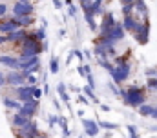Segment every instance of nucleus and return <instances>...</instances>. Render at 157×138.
Masks as SVG:
<instances>
[{
    "label": "nucleus",
    "mask_w": 157,
    "mask_h": 138,
    "mask_svg": "<svg viewBox=\"0 0 157 138\" xmlns=\"http://www.w3.org/2000/svg\"><path fill=\"white\" fill-rule=\"evenodd\" d=\"M119 96L122 98V102L133 109H139L143 103H146V93L143 87L139 85H130V87H121Z\"/></svg>",
    "instance_id": "nucleus-1"
},
{
    "label": "nucleus",
    "mask_w": 157,
    "mask_h": 138,
    "mask_svg": "<svg viewBox=\"0 0 157 138\" xmlns=\"http://www.w3.org/2000/svg\"><path fill=\"white\" fill-rule=\"evenodd\" d=\"M110 76L113 78V82H115L117 85H122V84L132 76V66H130V62H128V60H124V62L115 64L113 69L110 71Z\"/></svg>",
    "instance_id": "nucleus-2"
},
{
    "label": "nucleus",
    "mask_w": 157,
    "mask_h": 138,
    "mask_svg": "<svg viewBox=\"0 0 157 138\" xmlns=\"http://www.w3.org/2000/svg\"><path fill=\"white\" fill-rule=\"evenodd\" d=\"M148 36H150V22L148 20H139V24L133 31V38L137 40V44L144 45L148 42Z\"/></svg>",
    "instance_id": "nucleus-3"
},
{
    "label": "nucleus",
    "mask_w": 157,
    "mask_h": 138,
    "mask_svg": "<svg viewBox=\"0 0 157 138\" xmlns=\"http://www.w3.org/2000/svg\"><path fill=\"white\" fill-rule=\"evenodd\" d=\"M13 133H15L17 138H35L37 135H40L39 127H37V124H35L33 120H31L28 125L20 127V129H13Z\"/></svg>",
    "instance_id": "nucleus-4"
},
{
    "label": "nucleus",
    "mask_w": 157,
    "mask_h": 138,
    "mask_svg": "<svg viewBox=\"0 0 157 138\" xmlns=\"http://www.w3.org/2000/svg\"><path fill=\"white\" fill-rule=\"evenodd\" d=\"M0 66H4L9 71H20V56L4 53V55H0Z\"/></svg>",
    "instance_id": "nucleus-5"
},
{
    "label": "nucleus",
    "mask_w": 157,
    "mask_h": 138,
    "mask_svg": "<svg viewBox=\"0 0 157 138\" xmlns=\"http://www.w3.org/2000/svg\"><path fill=\"white\" fill-rule=\"evenodd\" d=\"M33 11H35V7L31 2H15L11 15L13 16H28V15H33Z\"/></svg>",
    "instance_id": "nucleus-6"
},
{
    "label": "nucleus",
    "mask_w": 157,
    "mask_h": 138,
    "mask_svg": "<svg viewBox=\"0 0 157 138\" xmlns=\"http://www.w3.org/2000/svg\"><path fill=\"white\" fill-rule=\"evenodd\" d=\"M6 76H7V87H18V85H26L28 84L26 74L22 71H7Z\"/></svg>",
    "instance_id": "nucleus-7"
},
{
    "label": "nucleus",
    "mask_w": 157,
    "mask_h": 138,
    "mask_svg": "<svg viewBox=\"0 0 157 138\" xmlns=\"http://www.w3.org/2000/svg\"><path fill=\"white\" fill-rule=\"evenodd\" d=\"M115 24H117V20H115V16H113V13H104L102 15V22H101V27H99V34L101 36H104V34H108L113 27H115Z\"/></svg>",
    "instance_id": "nucleus-8"
},
{
    "label": "nucleus",
    "mask_w": 157,
    "mask_h": 138,
    "mask_svg": "<svg viewBox=\"0 0 157 138\" xmlns=\"http://www.w3.org/2000/svg\"><path fill=\"white\" fill-rule=\"evenodd\" d=\"M80 124H82V127H84V131H86V135L88 136H97L99 135V131H101V125H99V120H91V118H82L80 120Z\"/></svg>",
    "instance_id": "nucleus-9"
},
{
    "label": "nucleus",
    "mask_w": 157,
    "mask_h": 138,
    "mask_svg": "<svg viewBox=\"0 0 157 138\" xmlns=\"http://www.w3.org/2000/svg\"><path fill=\"white\" fill-rule=\"evenodd\" d=\"M31 120H33V118H28V116H24V114L18 113V111H15V113L9 116V122H11V127H13V129H20V127L28 125Z\"/></svg>",
    "instance_id": "nucleus-10"
},
{
    "label": "nucleus",
    "mask_w": 157,
    "mask_h": 138,
    "mask_svg": "<svg viewBox=\"0 0 157 138\" xmlns=\"http://www.w3.org/2000/svg\"><path fill=\"white\" fill-rule=\"evenodd\" d=\"M17 29H20V26L17 24L15 16H9V18L0 20V33L2 34H9V33H13V31H17Z\"/></svg>",
    "instance_id": "nucleus-11"
},
{
    "label": "nucleus",
    "mask_w": 157,
    "mask_h": 138,
    "mask_svg": "<svg viewBox=\"0 0 157 138\" xmlns=\"http://www.w3.org/2000/svg\"><path fill=\"white\" fill-rule=\"evenodd\" d=\"M104 36H108L110 40H113L115 44L122 42V40H124V36H126V29H124L122 22H117V24H115V27H113V29H112L108 34H104Z\"/></svg>",
    "instance_id": "nucleus-12"
},
{
    "label": "nucleus",
    "mask_w": 157,
    "mask_h": 138,
    "mask_svg": "<svg viewBox=\"0 0 157 138\" xmlns=\"http://www.w3.org/2000/svg\"><path fill=\"white\" fill-rule=\"evenodd\" d=\"M37 111H39V100H31V102H24L22 103V107H20L18 113H22V114L28 116V118H35Z\"/></svg>",
    "instance_id": "nucleus-13"
},
{
    "label": "nucleus",
    "mask_w": 157,
    "mask_h": 138,
    "mask_svg": "<svg viewBox=\"0 0 157 138\" xmlns=\"http://www.w3.org/2000/svg\"><path fill=\"white\" fill-rule=\"evenodd\" d=\"M2 103H4V107H7L11 111H20V107H22V102L20 100H17L15 96H9V95H4L2 96Z\"/></svg>",
    "instance_id": "nucleus-14"
},
{
    "label": "nucleus",
    "mask_w": 157,
    "mask_h": 138,
    "mask_svg": "<svg viewBox=\"0 0 157 138\" xmlns=\"http://www.w3.org/2000/svg\"><path fill=\"white\" fill-rule=\"evenodd\" d=\"M13 16V15H11ZM15 20H17V24L20 26V27H24V29H31L33 26H35V22H37V18L33 16V15H28V16H15Z\"/></svg>",
    "instance_id": "nucleus-15"
},
{
    "label": "nucleus",
    "mask_w": 157,
    "mask_h": 138,
    "mask_svg": "<svg viewBox=\"0 0 157 138\" xmlns=\"http://www.w3.org/2000/svg\"><path fill=\"white\" fill-rule=\"evenodd\" d=\"M137 24H139V18H137L135 15H126V16H122V26H124L126 31L133 33L135 27H137Z\"/></svg>",
    "instance_id": "nucleus-16"
},
{
    "label": "nucleus",
    "mask_w": 157,
    "mask_h": 138,
    "mask_svg": "<svg viewBox=\"0 0 157 138\" xmlns=\"http://www.w3.org/2000/svg\"><path fill=\"white\" fill-rule=\"evenodd\" d=\"M57 93H59V98H60L62 102H64V103H70V93H68V89H66L64 82H60V84L57 85Z\"/></svg>",
    "instance_id": "nucleus-17"
},
{
    "label": "nucleus",
    "mask_w": 157,
    "mask_h": 138,
    "mask_svg": "<svg viewBox=\"0 0 157 138\" xmlns=\"http://www.w3.org/2000/svg\"><path fill=\"white\" fill-rule=\"evenodd\" d=\"M84 20H86V24H88V27H90L91 31H95V29L99 27V26L95 24V15H93L91 11H86V13H84Z\"/></svg>",
    "instance_id": "nucleus-18"
},
{
    "label": "nucleus",
    "mask_w": 157,
    "mask_h": 138,
    "mask_svg": "<svg viewBox=\"0 0 157 138\" xmlns=\"http://www.w3.org/2000/svg\"><path fill=\"white\" fill-rule=\"evenodd\" d=\"M143 116H154V113H155V105H150V103H143L139 109H137Z\"/></svg>",
    "instance_id": "nucleus-19"
},
{
    "label": "nucleus",
    "mask_w": 157,
    "mask_h": 138,
    "mask_svg": "<svg viewBox=\"0 0 157 138\" xmlns=\"http://www.w3.org/2000/svg\"><path fill=\"white\" fill-rule=\"evenodd\" d=\"M99 125H101V129H106V131H117L119 129L117 124H113V122H104V120H99Z\"/></svg>",
    "instance_id": "nucleus-20"
},
{
    "label": "nucleus",
    "mask_w": 157,
    "mask_h": 138,
    "mask_svg": "<svg viewBox=\"0 0 157 138\" xmlns=\"http://www.w3.org/2000/svg\"><path fill=\"white\" fill-rule=\"evenodd\" d=\"M59 67H60V62H59V58H57V56H53V58L49 60V73L57 74V73H59Z\"/></svg>",
    "instance_id": "nucleus-21"
},
{
    "label": "nucleus",
    "mask_w": 157,
    "mask_h": 138,
    "mask_svg": "<svg viewBox=\"0 0 157 138\" xmlns=\"http://www.w3.org/2000/svg\"><path fill=\"white\" fill-rule=\"evenodd\" d=\"M9 5L6 4V2H0V20H4V18H9Z\"/></svg>",
    "instance_id": "nucleus-22"
},
{
    "label": "nucleus",
    "mask_w": 157,
    "mask_h": 138,
    "mask_svg": "<svg viewBox=\"0 0 157 138\" xmlns=\"http://www.w3.org/2000/svg\"><path fill=\"white\" fill-rule=\"evenodd\" d=\"M91 13H93V15H101V13H102V0H93V4H91Z\"/></svg>",
    "instance_id": "nucleus-23"
},
{
    "label": "nucleus",
    "mask_w": 157,
    "mask_h": 138,
    "mask_svg": "<svg viewBox=\"0 0 157 138\" xmlns=\"http://www.w3.org/2000/svg\"><path fill=\"white\" fill-rule=\"evenodd\" d=\"M84 95H86V96H88V98H90V100H91L93 103H101V102H99V98L95 96V93H93V89H91L90 85H88V87L84 89Z\"/></svg>",
    "instance_id": "nucleus-24"
},
{
    "label": "nucleus",
    "mask_w": 157,
    "mask_h": 138,
    "mask_svg": "<svg viewBox=\"0 0 157 138\" xmlns=\"http://www.w3.org/2000/svg\"><path fill=\"white\" fill-rule=\"evenodd\" d=\"M146 89H150V91H157V76L148 78V82H146Z\"/></svg>",
    "instance_id": "nucleus-25"
},
{
    "label": "nucleus",
    "mask_w": 157,
    "mask_h": 138,
    "mask_svg": "<svg viewBox=\"0 0 157 138\" xmlns=\"http://www.w3.org/2000/svg\"><path fill=\"white\" fill-rule=\"evenodd\" d=\"M59 120H60V116H57V114H49V116H48V124H49V127H55V125L59 124Z\"/></svg>",
    "instance_id": "nucleus-26"
},
{
    "label": "nucleus",
    "mask_w": 157,
    "mask_h": 138,
    "mask_svg": "<svg viewBox=\"0 0 157 138\" xmlns=\"http://www.w3.org/2000/svg\"><path fill=\"white\" fill-rule=\"evenodd\" d=\"M26 80H28V85H39V78H37V74H28Z\"/></svg>",
    "instance_id": "nucleus-27"
},
{
    "label": "nucleus",
    "mask_w": 157,
    "mask_h": 138,
    "mask_svg": "<svg viewBox=\"0 0 157 138\" xmlns=\"http://www.w3.org/2000/svg\"><path fill=\"white\" fill-rule=\"evenodd\" d=\"M35 36L39 38L40 42H44V40H46V31H44V27H40V29H35Z\"/></svg>",
    "instance_id": "nucleus-28"
},
{
    "label": "nucleus",
    "mask_w": 157,
    "mask_h": 138,
    "mask_svg": "<svg viewBox=\"0 0 157 138\" xmlns=\"http://www.w3.org/2000/svg\"><path fill=\"white\" fill-rule=\"evenodd\" d=\"M128 135H130V138H141L139 135H137V129H135V125H128Z\"/></svg>",
    "instance_id": "nucleus-29"
},
{
    "label": "nucleus",
    "mask_w": 157,
    "mask_h": 138,
    "mask_svg": "<svg viewBox=\"0 0 157 138\" xmlns=\"http://www.w3.org/2000/svg\"><path fill=\"white\" fill-rule=\"evenodd\" d=\"M4 85L7 87V76H6V73H4V71H0V89H2Z\"/></svg>",
    "instance_id": "nucleus-30"
},
{
    "label": "nucleus",
    "mask_w": 157,
    "mask_h": 138,
    "mask_svg": "<svg viewBox=\"0 0 157 138\" xmlns=\"http://www.w3.org/2000/svg\"><path fill=\"white\" fill-rule=\"evenodd\" d=\"M86 78H88V85H90V87H91V89H95V78H93V74H91V73H90V74H88V76H86Z\"/></svg>",
    "instance_id": "nucleus-31"
},
{
    "label": "nucleus",
    "mask_w": 157,
    "mask_h": 138,
    "mask_svg": "<svg viewBox=\"0 0 157 138\" xmlns=\"http://www.w3.org/2000/svg\"><path fill=\"white\" fill-rule=\"evenodd\" d=\"M77 100H78L80 103H84V105H88V103H90L88 96H86V95H80V93H78V98H77Z\"/></svg>",
    "instance_id": "nucleus-32"
},
{
    "label": "nucleus",
    "mask_w": 157,
    "mask_h": 138,
    "mask_svg": "<svg viewBox=\"0 0 157 138\" xmlns=\"http://www.w3.org/2000/svg\"><path fill=\"white\" fill-rule=\"evenodd\" d=\"M68 9H70V15H71V16H77V5L70 4V7H68Z\"/></svg>",
    "instance_id": "nucleus-33"
},
{
    "label": "nucleus",
    "mask_w": 157,
    "mask_h": 138,
    "mask_svg": "<svg viewBox=\"0 0 157 138\" xmlns=\"http://www.w3.org/2000/svg\"><path fill=\"white\" fill-rule=\"evenodd\" d=\"M6 44H9L7 34H2V33H0V45H6Z\"/></svg>",
    "instance_id": "nucleus-34"
},
{
    "label": "nucleus",
    "mask_w": 157,
    "mask_h": 138,
    "mask_svg": "<svg viewBox=\"0 0 157 138\" xmlns=\"http://www.w3.org/2000/svg\"><path fill=\"white\" fill-rule=\"evenodd\" d=\"M77 71H78V74H80V76H86V74H88V73H86V69H84V66H78Z\"/></svg>",
    "instance_id": "nucleus-35"
},
{
    "label": "nucleus",
    "mask_w": 157,
    "mask_h": 138,
    "mask_svg": "<svg viewBox=\"0 0 157 138\" xmlns=\"http://www.w3.org/2000/svg\"><path fill=\"white\" fill-rule=\"evenodd\" d=\"M53 4H55V7H57V9H60V7H62V2H60V0H53Z\"/></svg>",
    "instance_id": "nucleus-36"
},
{
    "label": "nucleus",
    "mask_w": 157,
    "mask_h": 138,
    "mask_svg": "<svg viewBox=\"0 0 157 138\" xmlns=\"http://www.w3.org/2000/svg\"><path fill=\"white\" fill-rule=\"evenodd\" d=\"M53 105H55V109H57V111H60V103H59V100H55Z\"/></svg>",
    "instance_id": "nucleus-37"
},
{
    "label": "nucleus",
    "mask_w": 157,
    "mask_h": 138,
    "mask_svg": "<svg viewBox=\"0 0 157 138\" xmlns=\"http://www.w3.org/2000/svg\"><path fill=\"white\" fill-rule=\"evenodd\" d=\"M73 53H75V56H77L78 60H82V53L80 51H73Z\"/></svg>",
    "instance_id": "nucleus-38"
},
{
    "label": "nucleus",
    "mask_w": 157,
    "mask_h": 138,
    "mask_svg": "<svg viewBox=\"0 0 157 138\" xmlns=\"http://www.w3.org/2000/svg\"><path fill=\"white\" fill-rule=\"evenodd\" d=\"M101 109H102V111H110V105H104V103H101Z\"/></svg>",
    "instance_id": "nucleus-39"
},
{
    "label": "nucleus",
    "mask_w": 157,
    "mask_h": 138,
    "mask_svg": "<svg viewBox=\"0 0 157 138\" xmlns=\"http://www.w3.org/2000/svg\"><path fill=\"white\" fill-rule=\"evenodd\" d=\"M35 138H48V136H46V135H42V133H40V135H37V136H35Z\"/></svg>",
    "instance_id": "nucleus-40"
},
{
    "label": "nucleus",
    "mask_w": 157,
    "mask_h": 138,
    "mask_svg": "<svg viewBox=\"0 0 157 138\" xmlns=\"http://www.w3.org/2000/svg\"><path fill=\"white\" fill-rule=\"evenodd\" d=\"M152 118H155V120H157V105H155V113H154V116H152Z\"/></svg>",
    "instance_id": "nucleus-41"
},
{
    "label": "nucleus",
    "mask_w": 157,
    "mask_h": 138,
    "mask_svg": "<svg viewBox=\"0 0 157 138\" xmlns=\"http://www.w3.org/2000/svg\"><path fill=\"white\" fill-rule=\"evenodd\" d=\"M17 2H31V0H17Z\"/></svg>",
    "instance_id": "nucleus-42"
}]
</instances>
